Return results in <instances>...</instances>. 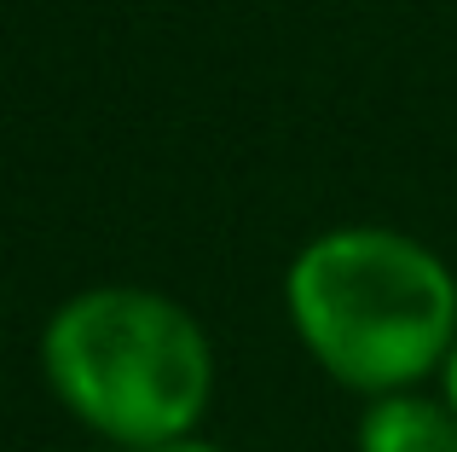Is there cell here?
Returning a JSON list of instances; mask_svg holds the SVG:
<instances>
[{
	"mask_svg": "<svg viewBox=\"0 0 457 452\" xmlns=\"http://www.w3.org/2000/svg\"><path fill=\"white\" fill-rule=\"evenodd\" d=\"M440 400L457 412V342H452V354H446V365H440Z\"/></svg>",
	"mask_w": 457,
	"mask_h": 452,
	"instance_id": "4",
	"label": "cell"
},
{
	"mask_svg": "<svg viewBox=\"0 0 457 452\" xmlns=\"http://www.w3.org/2000/svg\"><path fill=\"white\" fill-rule=\"evenodd\" d=\"M353 452H457V412L417 389L377 395L353 430Z\"/></svg>",
	"mask_w": 457,
	"mask_h": 452,
	"instance_id": "3",
	"label": "cell"
},
{
	"mask_svg": "<svg viewBox=\"0 0 457 452\" xmlns=\"http://www.w3.org/2000/svg\"><path fill=\"white\" fill-rule=\"evenodd\" d=\"M151 452H226V447L203 441V435H179V441H162V447H151Z\"/></svg>",
	"mask_w": 457,
	"mask_h": 452,
	"instance_id": "5",
	"label": "cell"
},
{
	"mask_svg": "<svg viewBox=\"0 0 457 452\" xmlns=\"http://www.w3.org/2000/svg\"><path fill=\"white\" fill-rule=\"evenodd\" d=\"M302 348L353 395H400L440 372L457 342V279L394 226H336L284 272Z\"/></svg>",
	"mask_w": 457,
	"mask_h": 452,
	"instance_id": "1",
	"label": "cell"
},
{
	"mask_svg": "<svg viewBox=\"0 0 457 452\" xmlns=\"http://www.w3.org/2000/svg\"><path fill=\"white\" fill-rule=\"evenodd\" d=\"M41 372L81 430L128 452L197 435L214 400V348L191 307L139 284H93L53 307Z\"/></svg>",
	"mask_w": 457,
	"mask_h": 452,
	"instance_id": "2",
	"label": "cell"
}]
</instances>
